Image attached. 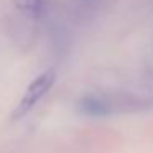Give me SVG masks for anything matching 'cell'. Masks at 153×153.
<instances>
[{
	"instance_id": "cell-3",
	"label": "cell",
	"mask_w": 153,
	"mask_h": 153,
	"mask_svg": "<svg viewBox=\"0 0 153 153\" xmlns=\"http://www.w3.org/2000/svg\"><path fill=\"white\" fill-rule=\"evenodd\" d=\"M13 5L28 17H38L45 10V0H13Z\"/></svg>"
},
{
	"instance_id": "cell-1",
	"label": "cell",
	"mask_w": 153,
	"mask_h": 153,
	"mask_svg": "<svg viewBox=\"0 0 153 153\" xmlns=\"http://www.w3.org/2000/svg\"><path fill=\"white\" fill-rule=\"evenodd\" d=\"M54 81H56V73H54V69L45 71V73H41L36 79L31 81L30 86L25 91L22 100L18 102L17 109H15L13 119H20V117L27 115V114L41 100V97H45V94L53 87Z\"/></svg>"
},
{
	"instance_id": "cell-2",
	"label": "cell",
	"mask_w": 153,
	"mask_h": 153,
	"mask_svg": "<svg viewBox=\"0 0 153 153\" xmlns=\"http://www.w3.org/2000/svg\"><path fill=\"white\" fill-rule=\"evenodd\" d=\"M79 109L82 114L91 117H105L110 114V109L102 102V100L96 99V97H86V99L81 100Z\"/></svg>"
}]
</instances>
